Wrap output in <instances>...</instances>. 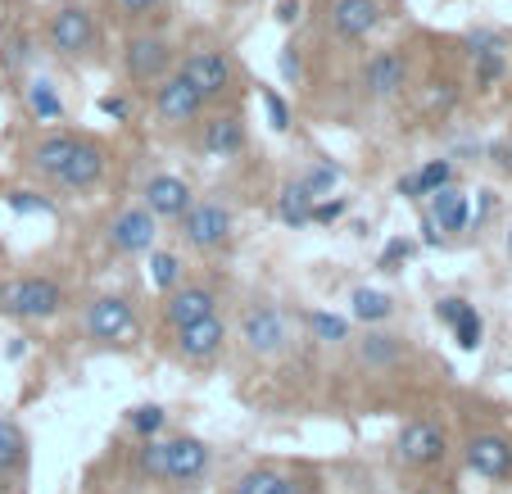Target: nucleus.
<instances>
[{
	"label": "nucleus",
	"mask_w": 512,
	"mask_h": 494,
	"mask_svg": "<svg viewBox=\"0 0 512 494\" xmlns=\"http://www.w3.org/2000/svg\"><path fill=\"white\" fill-rule=\"evenodd\" d=\"M59 304L64 295L50 277H19L0 286V313H10V318H50L59 313Z\"/></svg>",
	"instance_id": "nucleus-1"
},
{
	"label": "nucleus",
	"mask_w": 512,
	"mask_h": 494,
	"mask_svg": "<svg viewBox=\"0 0 512 494\" xmlns=\"http://www.w3.org/2000/svg\"><path fill=\"white\" fill-rule=\"evenodd\" d=\"M50 46L68 59L87 55V50L96 46V19H91L87 5H59V10L50 14Z\"/></svg>",
	"instance_id": "nucleus-2"
},
{
	"label": "nucleus",
	"mask_w": 512,
	"mask_h": 494,
	"mask_svg": "<svg viewBox=\"0 0 512 494\" xmlns=\"http://www.w3.org/2000/svg\"><path fill=\"white\" fill-rule=\"evenodd\" d=\"M182 78L191 82L204 100H213V96H227V91H232L236 73H232V59L227 55H218V50H195V55H186Z\"/></svg>",
	"instance_id": "nucleus-3"
},
{
	"label": "nucleus",
	"mask_w": 512,
	"mask_h": 494,
	"mask_svg": "<svg viewBox=\"0 0 512 494\" xmlns=\"http://www.w3.org/2000/svg\"><path fill=\"white\" fill-rule=\"evenodd\" d=\"M399 463L404 467H431L445 458V431L435 427V422H408L399 431V445H395Z\"/></svg>",
	"instance_id": "nucleus-4"
},
{
	"label": "nucleus",
	"mask_w": 512,
	"mask_h": 494,
	"mask_svg": "<svg viewBox=\"0 0 512 494\" xmlns=\"http://www.w3.org/2000/svg\"><path fill=\"white\" fill-rule=\"evenodd\" d=\"M127 59V78L132 82H159L173 64V46L164 37H132L123 50Z\"/></svg>",
	"instance_id": "nucleus-5"
},
{
	"label": "nucleus",
	"mask_w": 512,
	"mask_h": 494,
	"mask_svg": "<svg viewBox=\"0 0 512 494\" xmlns=\"http://www.w3.org/2000/svg\"><path fill=\"white\" fill-rule=\"evenodd\" d=\"M155 109H159L164 123H195V118L204 114V96L182 78V73H177V78H168L164 87H159Z\"/></svg>",
	"instance_id": "nucleus-6"
},
{
	"label": "nucleus",
	"mask_w": 512,
	"mask_h": 494,
	"mask_svg": "<svg viewBox=\"0 0 512 494\" xmlns=\"http://www.w3.org/2000/svg\"><path fill=\"white\" fill-rule=\"evenodd\" d=\"M381 19H386L381 0H336V5H331V28H336L340 37H349V41L377 32Z\"/></svg>",
	"instance_id": "nucleus-7"
},
{
	"label": "nucleus",
	"mask_w": 512,
	"mask_h": 494,
	"mask_svg": "<svg viewBox=\"0 0 512 494\" xmlns=\"http://www.w3.org/2000/svg\"><path fill=\"white\" fill-rule=\"evenodd\" d=\"M132 327H136L132 304L118 300V295L96 300V304H91V313H87V331L96 340H123V336H132Z\"/></svg>",
	"instance_id": "nucleus-8"
},
{
	"label": "nucleus",
	"mask_w": 512,
	"mask_h": 494,
	"mask_svg": "<svg viewBox=\"0 0 512 494\" xmlns=\"http://www.w3.org/2000/svg\"><path fill=\"white\" fill-rule=\"evenodd\" d=\"M150 241H155V214L150 209H127L109 227V245L118 254H141V250H150Z\"/></svg>",
	"instance_id": "nucleus-9"
},
{
	"label": "nucleus",
	"mask_w": 512,
	"mask_h": 494,
	"mask_svg": "<svg viewBox=\"0 0 512 494\" xmlns=\"http://www.w3.org/2000/svg\"><path fill=\"white\" fill-rule=\"evenodd\" d=\"M186 241L200 245V250H213V245L227 241V227H232V218H227L223 204H195V209H186Z\"/></svg>",
	"instance_id": "nucleus-10"
},
{
	"label": "nucleus",
	"mask_w": 512,
	"mask_h": 494,
	"mask_svg": "<svg viewBox=\"0 0 512 494\" xmlns=\"http://www.w3.org/2000/svg\"><path fill=\"white\" fill-rule=\"evenodd\" d=\"M227 340V327L218 322V313H209V318H195L186 322V327H177V349H182L186 359H213L218 349H223Z\"/></svg>",
	"instance_id": "nucleus-11"
},
{
	"label": "nucleus",
	"mask_w": 512,
	"mask_h": 494,
	"mask_svg": "<svg viewBox=\"0 0 512 494\" xmlns=\"http://www.w3.org/2000/svg\"><path fill=\"white\" fill-rule=\"evenodd\" d=\"M467 467L490 481H503L512 472V445L503 436H472L467 440Z\"/></svg>",
	"instance_id": "nucleus-12"
},
{
	"label": "nucleus",
	"mask_w": 512,
	"mask_h": 494,
	"mask_svg": "<svg viewBox=\"0 0 512 494\" xmlns=\"http://www.w3.org/2000/svg\"><path fill=\"white\" fill-rule=\"evenodd\" d=\"M145 209L155 218H182L191 209V186L182 177H150L145 186Z\"/></svg>",
	"instance_id": "nucleus-13"
},
{
	"label": "nucleus",
	"mask_w": 512,
	"mask_h": 494,
	"mask_svg": "<svg viewBox=\"0 0 512 494\" xmlns=\"http://www.w3.org/2000/svg\"><path fill=\"white\" fill-rule=\"evenodd\" d=\"M404 82H408V64H404V55H395V50H381V55H372L368 68H363V87H368L377 100L395 96Z\"/></svg>",
	"instance_id": "nucleus-14"
},
{
	"label": "nucleus",
	"mask_w": 512,
	"mask_h": 494,
	"mask_svg": "<svg viewBox=\"0 0 512 494\" xmlns=\"http://www.w3.org/2000/svg\"><path fill=\"white\" fill-rule=\"evenodd\" d=\"M241 331H245V345H250L254 354H277V349L286 345V322H281L277 309H254Z\"/></svg>",
	"instance_id": "nucleus-15"
},
{
	"label": "nucleus",
	"mask_w": 512,
	"mask_h": 494,
	"mask_svg": "<svg viewBox=\"0 0 512 494\" xmlns=\"http://www.w3.org/2000/svg\"><path fill=\"white\" fill-rule=\"evenodd\" d=\"M100 173H105V150L91 146V141H78V150H73V155H68V164L55 173V182L82 191V186H91Z\"/></svg>",
	"instance_id": "nucleus-16"
},
{
	"label": "nucleus",
	"mask_w": 512,
	"mask_h": 494,
	"mask_svg": "<svg viewBox=\"0 0 512 494\" xmlns=\"http://www.w3.org/2000/svg\"><path fill=\"white\" fill-rule=\"evenodd\" d=\"M164 449H168V481H177V485L195 481V476L209 467V449H204L200 440H191V436L168 440Z\"/></svg>",
	"instance_id": "nucleus-17"
},
{
	"label": "nucleus",
	"mask_w": 512,
	"mask_h": 494,
	"mask_svg": "<svg viewBox=\"0 0 512 494\" xmlns=\"http://www.w3.org/2000/svg\"><path fill=\"white\" fill-rule=\"evenodd\" d=\"M213 304H218L213 300V291H204V286H182V291L168 295L164 313H168L173 327H186V322H195V318H209Z\"/></svg>",
	"instance_id": "nucleus-18"
},
{
	"label": "nucleus",
	"mask_w": 512,
	"mask_h": 494,
	"mask_svg": "<svg viewBox=\"0 0 512 494\" xmlns=\"http://www.w3.org/2000/svg\"><path fill=\"white\" fill-rule=\"evenodd\" d=\"M204 150H209L213 159H232L245 150V127L236 114L227 118H213V123H204Z\"/></svg>",
	"instance_id": "nucleus-19"
},
{
	"label": "nucleus",
	"mask_w": 512,
	"mask_h": 494,
	"mask_svg": "<svg viewBox=\"0 0 512 494\" xmlns=\"http://www.w3.org/2000/svg\"><path fill=\"white\" fill-rule=\"evenodd\" d=\"M78 150V136H68V132H55V136H46L37 150H32V168L37 173H46V177H55L59 168L68 164V155Z\"/></svg>",
	"instance_id": "nucleus-20"
},
{
	"label": "nucleus",
	"mask_w": 512,
	"mask_h": 494,
	"mask_svg": "<svg viewBox=\"0 0 512 494\" xmlns=\"http://www.w3.org/2000/svg\"><path fill=\"white\" fill-rule=\"evenodd\" d=\"M431 218L445 227V232H463L467 227V195H458L454 186L431 191Z\"/></svg>",
	"instance_id": "nucleus-21"
},
{
	"label": "nucleus",
	"mask_w": 512,
	"mask_h": 494,
	"mask_svg": "<svg viewBox=\"0 0 512 494\" xmlns=\"http://www.w3.org/2000/svg\"><path fill=\"white\" fill-rule=\"evenodd\" d=\"M236 494H300V485L290 481V476L272 472V467H259V472H245Z\"/></svg>",
	"instance_id": "nucleus-22"
},
{
	"label": "nucleus",
	"mask_w": 512,
	"mask_h": 494,
	"mask_svg": "<svg viewBox=\"0 0 512 494\" xmlns=\"http://www.w3.org/2000/svg\"><path fill=\"white\" fill-rule=\"evenodd\" d=\"M309 209H313V191L309 186H286L281 191V200H277V214H281V223H290V227H304L309 223Z\"/></svg>",
	"instance_id": "nucleus-23"
},
{
	"label": "nucleus",
	"mask_w": 512,
	"mask_h": 494,
	"mask_svg": "<svg viewBox=\"0 0 512 494\" xmlns=\"http://www.w3.org/2000/svg\"><path fill=\"white\" fill-rule=\"evenodd\" d=\"M23 458H28V440H23V431L14 427V422H5V417H0V476L14 472Z\"/></svg>",
	"instance_id": "nucleus-24"
},
{
	"label": "nucleus",
	"mask_w": 512,
	"mask_h": 494,
	"mask_svg": "<svg viewBox=\"0 0 512 494\" xmlns=\"http://www.w3.org/2000/svg\"><path fill=\"white\" fill-rule=\"evenodd\" d=\"M503 78V55H499V41L490 37H476V82L490 87V82Z\"/></svg>",
	"instance_id": "nucleus-25"
},
{
	"label": "nucleus",
	"mask_w": 512,
	"mask_h": 494,
	"mask_svg": "<svg viewBox=\"0 0 512 494\" xmlns=\"http://www.w3.org/2000/svg\"><path fill=\"white\" fill-rule=\"evenodd\" d=\"M399 354H404V349H399L395 336H368L363 345H358V359L368 363V368H390Z\"/></svg>",
	"instance_id": "nucleus-26"
},
{
	"label": "nucleus",
	"mask_w": 512,
	"mask_h": 494,
	"mask_svg": "<svg viewBox=\"0 0 512 494\" xmlns=\"http://www.w3.org/2000/svg\"><path fill=\"white\" fill-rule=\"evenodd\" d=\"M28 109L41 118V123H55V118L64 114V105H59L55 87H50L46 78H37V82H32V87H28Z\"/></svg>",
	"instance_id": "nucleus-27"
},
{
	"label": "nucleus",
	"mask_w": 512,
	"mask_h": 494,
	"mask_svg": "<svg viewBox=\"0 0 512 494\" xmlns=\"http://www.w3.org/2000/svg\"><path fill=\"white\" fill-rule=\"evenodd\" d=\"M354 318H358V322H381V318H390V295L358 286V291H354Z\"/></svg>",
	"instance_id": "nucleus-28"
},
{
	"label": "nucleus",
	"mask_w": 512,
	"mask_h": 494,
	"mask_svg": "<svg viewBox=\"0 0 512 494\" xmlns=\"http://www.w3.org/2000/svg\"><path fill=\"white\" fill-rule=\"evenodd\" d=\"M141 472L150 476V481H168V449L150 436H145V449H141Z\"/></svg>",
	"instance_id": "nucleus-29"
},
{
	"label": "nucleus",
	"mask_w": 512,
	"mask_h": 494,
	"mask_svg": "<svg viewBox=\"0 0 512 494\" xmlns=\"http://www.w3.org/2000/svg\"><path fill=\"white\" fill-rule=\"evenodd\" d=\"M449 177H454V164H449V159H431V164L417 168V186H422V195L449 186Z\"/></svg>",
	"instance_id": "nucleus-30"
},
{
	"label": "nucleus",
	"mask_w": 512,
	"mask_h": 494,
	"mask_svg": "<svg viewBox=\"0 0 512 494\" xmlns=\"http://www.w3.org/2000/svg\"><path fill=\"white\" fill-rule=\"evenodd\" d=\"M454 336H458V345H463V349H476V345H481V313H476V309H463V313H458Z\"/></svg>",
	"instance_id": "nucleus-31"
},
{
	"label": "nucleus",
	"mask_w": 512,
	"mask_h": 494,
	"mask_svg": "<svg viewBox=\"0 0 512 494\" xmlns=\"http://www.w3.org/2000/svg\"><path fill=\"white\" fill-rule=\"evenodd\" d=\"M177 254H150V277H155V286H164V291H173L177 286Z\"/></svg>",
	"instance_id": "nucleus-32"
},
{
	"label": "nucleus",
	"mask_w": 512,
	"mask_h": 494,
	"mask_svg": "<svg viewBox=\"0 0 512 494\" xmlns=\"http://www.w3.org/2000/svg\"><path fill=\"white\" fill-rule=\"evenodd\" d=\"M309 327L322 340H345V318H331V313H309Z\"/></svg>",
	"instance_id": "nucleus-33"
},
{
	"label": "nucleus",
	"mask_w": 512,
	"mask_h": 494,
	"mask_svg": "<svg viewBox=\"0 0 512 494\" xmlns=\"http://www.w3.org/2000/svg\"><path fill=\"white\" fill-rule=\"evenodd\" d=\"M263 105H268L272 127H277V132H286V127H290V109H286V100H281L277 91H263Z\"/></svg>",
	"instance_id": "nucleus-34"
},
{
	"label": "nucleus",
	"mask_w": 512,
	"mask_h": 494,
	"mask_svg": "<svg viewBox=\"0 0 512 494\" xmlns=\"http://www.w3.org/2000/svg\"><path fill=\"white\" fill-rule=\"evenodd\" d=\"M408 254H413V241H390V245H386V254H381V263H377V268H381V272H395L399 263L408 259Z\"/></svg>",
	"instance_id": "nucleus-35"
},
{
	"label": "nucleus",
	"mask_w": 512,
	"mask_h": 494,
	"mask_svg": "<svg viewBox=\"0 0 512 494\" xmlns=\"http://www.w3.org/2000/svg\"><path fill=\"white\" fill-rule=\"evenodd\" d=\"M132 427L141 431V436H155V431L164 427V413H159V408H136V413H132Z\"/></svg>",
	"instance_id": "nucleus-36"
},
{
	"label": "nucleus",
	"mask_w": 512,
	"mask_h": 494,
	"mask_svg": "<svg viewBox=\"0 0 512 494\" xmlns=\"http://www.w3.org/2000/svg\"><path fill=\"white\" fill-rule=\"evenodd\" d=\"M336 182H340V173H336V168H313V173L304 177V186H309L313 195H318V191H331V186H336Z\"/></svg>",
	"instance_id": "nucleus-37"
},
{
	"label": "nucleus",
	"mask_w": 512,
	"mask_h": 494,
	"mask_svg": "<svg viewBox=\"0 0 512 494\" xmlns=\"http://www.w3.org/2000/svg\"><path fill=\"white\" fill-rule=\"evenodd\" d=\"M340 214H345V200H322V204H313L309 209L313 223H336Z\"/></svg>",
	"instance_id": "nucleus-38"
},
{
	"label": "nucleus",
	"mask_w": 512,
	"mask_h": 494,
	"mask_svg": "<svg viewBox=\"0 0 512 494\" xmlns=\"http://www.w3.org/2000/svg\"><path fill=\"white\" fill-rule=\"evenodd\" d=\"M114 5L127 14V19H141V14H155L164 0H114Z\"/></svg>",
	"instance_id": "nucleus-39"
},
{
	"label": "nucleus",
	"mask_w": 512,
	"mask_h": 494,
	"mask_svg": "<svg viewBox=\"0 0 512 494\" xmlns=\"http://www.w3.org/2000/svg\"><path fill=\"white\" fill-rule=\"evenodd\" d=\"M281 78L300 82V50H295V46H281Z\"/></svg>",
	"instance_id": "nucleus-40"
},
{
	"label": "nucleus",
	"mask_w": 512,
	"mask_h": 494,
	"mask_svg": "<svg viewBox=\"0 0 512 494\" xmlns=\"http://www.w3.org/2000/svg\"><path fill=\"white\" fill-rule=\"evenodd\" d=\"M10 204L19 209V214H32V209H41V214H46V209H50V204H46V200H37L32 191H14V195H10Z\"/></svg>",
	"instance_id": "nucleus-41"
},
{
	"label": "nucleus",
	"mask_w": 512,
	"mask_h": 494,
	"mask_svg": "<svg viewBox=\"0 0 512 494\" xmlns=\"http://www.w3.org/2000/svg\"><path fill=\"white\" fill-rule=\"evenodd\" d=\"M463 309H467L463 300H440V304H435V318H440V322H449V327H454V322H458V313H463Z\"/></svg>",
	"instance_id": "nucleus-42"
},
{
	"label": "nucleus",
	"mask_w": 512,
	"mask_h": 494,
	"mask_svg": "<svg viewBox=\"0 0 512 494\" xmlns=\"http://www.w3.org/2000/svg\"><path fill=\"white\" fill-rule=\"evenodd\" d=\"M100 114H109V118H118V123H123V118L132 114V109H127V100H123V96H105V100H100Z\"/></svg>",
	"instance_id": "nucleus-43"
},
{
	"label": "nucleus",
	"mask_w": 512,
	"mask_h": 494,
	"mask_svg": "<svg viewBox=\"0 0 512 494\" xmlns=\"http://www.w3.org/2000/svg\"><path fill=\"white\" fill-rule=\"evenodd\" d=\"M300 19V0H277V23H295Z\"/></svg>",
	"instance_id": "nucleus-44"
},
{
	"label": "nucleus",
	"mask_w": 512,
	"mask_h": 494,
	"mask_svg": "<svg viewBox=\"0 0 512 494\" xmlns=\"http://www.w3.org/2000/svg\"><path fill=\"white\" fill-rule=\"evenodd\" d=\"M399 195H404V200H417V195H422V186H417V173L399 177Z\"/></svg>",
	"instance_id": "nucleus-45"
},
{
	"label": "nucleus",
	"mask_w": 512,
	"mask_h": 494,
	"mask_svg": "<svg viewBox=\"0 0 512 494\" xmlns=\"http://www.w3.org/2000/svg\"><path fill=\"white\" fill-rule=\"evenodd\" d=\"M508 254H512V236H508Z\"/></svg>",
	"instance_id": "nucleus-46"
},
{
	"label": "nucleus",
	"mask_w": 512,
	"mask_h": 494,
	"mask_svg": "<svg viewBox=\"0 0 512 494\" xmlns=\"http://www.w3.org/2000/svg\"><path fill=\"white\" fill-rule=\"evenodd\" d=\"M508 155H512V146H508Z\"/></svg>",
	"instance_id": "nucleus-47"
}]
</instances>
